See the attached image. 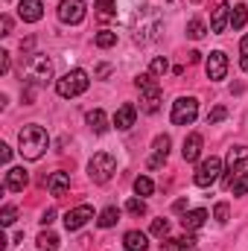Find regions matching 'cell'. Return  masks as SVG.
Wrapping results in <instances>:
<instances>
[{
    "instance_id": "31",
    "label": "cell",
    "mask_w": 248,
    "mask_h": 251,
    "mask_svg": "<svg viewBox=\"0 0 248 251\" xmlns=\"http://www.w3.org/2000/svg\"><path fill=\"white\" fill-rule=\"evenodd\" d=\"M231 190H234V196H246L248 193V173H240V176L234 178Z\"/></svg>"
},
{
    "instance_id": "27",
    "label": "cell",
    "mask_w": 248,
    "mask_h": 251,
    "mask_svg": "<svg viewBox=\"0 0 248 251\" xmlns=\"http://www.w3.org/2000/svg\"><path fill=\"white\" fill-rule=\"evenodd\" d=\"M152 190H155V184H152V178H146V176H140V178H134V193L143 199V196H152Z\"/></svg>"
},
{
    "instance_id": "24",
    "label": "cell",
    "mask_w": 248,
    "mask_h": 251,
    "mask_svg": "<svg viewBox=\"0 0 248 251\" xmlns=\"http://www.w3.org/2000/svg\"><path fill=\"white\" fill-rule=\"evenodd\" d=\"M114 15H117L114 0H97V18H99V21H111Z\"/></svg>"
},
{
    "instance_id": "21",
    "label": "cell",
    "mask_w": 248,
    "mask_h": 251,
    "mask_svg": "<svg viewBox=\"0 0 248 251\" xmlns=\"http://www.w3.org/2000/svg\"><path fill=\"white\" fill-rule=\"evenodd\" d=\"M243 161H248V146H234V149H228V158H225L228 170H237Z\"/></svg>"
},
{
    "instance_id": "10",
    "label": "cell",
    "mask_w": 248,
    "mask_h": 251,
    "mask_svg": "<svg viewBox=\"0 0 248 251\" xmlns=\"http://www.w3.org/2000/svg\"><path fill=\"white\" fill-rule=\"evenodd\" d=\"M170 134H158L155 140H152V155H149V161H146V167L149 170H158V167H164L167 164V155H170Z\"/></svg>"
},
{
    "instance_id": "20",
    "label": "cell",
    "mask_w": 248,
    "mask_h": 251,
    "mask_svg": "<svg viewBox=\"0 0 248 251\" xmlns=\"http://www.w3.org/2000/svg\"><path fill=\"white\" fill-rule=\"evenodd\" d=\"M88 126H91V131H97V134H102L105 128H108V117H105V111L102 108H94V111H88Z\"/></svg>"
},
{
    "instance_id": "41",
    "label": "cell",
    "mask_w": 248,
    "mask_h": 251,
    "mask_svg": "<svg viewBox=\"0 0 248 251\" xmlns=\"http://www.w3.org/2000/svg\"><path fill=\"white\" fill-rule=\"evenodd\" d=\"M173 210H175V213H184L187 210V199H178V201L173 204Z\"/></svg>"
},
{
    "instance_id": "32",
    "label": "cell",
    "mask_w": 248,
    "mask_h": 251,
    "mask_svg": "<svg viewBox=\"0 0 248 251\" xmlns=\"http://www.w3.org/2000/svg\"><path fill=\"white\" fill-rule=\"evenodd\" d=\"M155 237H167L170 234V219H152V228H149Z\"/></svg>"
},
{
    "instance_id": "11",
    "label": "cell",
    "mask_w": 248,
    "mask_h": 251,
    "mask_svg": "<svg viewBox=\"0 0 248 251\" xmlns=\"http://www.w3.org/2000/svg\"><path fill=\"white\" fill-rule=\"evenodd\" d=\"M88 219H94V207L91 204H79V207H73V210L64 213V228L67 231H79Z\"/></svg>"
},
{
    "instance_id": "3",
    "label": "cell",
    "mask_w": 248,
    "mask_h": 251,
    "mask_svg": "<svg viewBox=\"0 0 248 251\" xmlns=\"http://www.w3.org/2000/svg\"><path fill=\"white\" fill-rule=\"evenodd\" d=\"M88 85H91L88 73H85L82 67H76V70H67L62 79H56V94L64 97V100H73V97L85 94V91H88Z\"/></svg>"
},
{
    "instance_id": "4",
    "label": "cell",
    "mask_w": 248,
    "mask_h": 251,
    "mask_svg": "<svg viewBox=\"0 0 248 251\" xmlns=\"http://www.w3.org/2000/svg\"><path fill=\"white\" fill-rule=\"evenodd\" d=\"M114 173H117V161H114V155H108V152H97V155L88 161V176H91L94 184H108Z\"/></svg>"
},
{
    "instance_id": "2",
    "label": "cell",
    "mask_w": 248,
    "mask_h": 251,
    "mask_svg": "<svg viewBox=\"0 0 248 251\" xmlns=\"http://www.w3.org/2000/svg\"><path fill=\"white\" fill-rule=\"evenodd\" d=\"M134 85H137V91H140V111L155 114V111L161 108V85L155 82V76H152V73H140V76L134 79Z\"/></svg>"
},
{
    "instance_id": "23",
    "label": "cell",
    "mask_w": 248,
    "mask_h": 251,
    "mask_svg": "<svg viewBox=\"0 0 248 251\" xmlns=\"http://www.w3.org/2000/svg\"><path fill=\"white\" fill-rule=\"evenodd\" d=\"M248 24V6L246 3H237L234 9H231V26L234 29H243Z\"/></svg>"
},
{
    "instance_id": "35",
    "label": "cell",
    "mask_w": 248,
    "mask_h": 251,
    "mask_svg": "<svg viewBox=\"0 0 248 251\" xmlns=\"http://www.w3.org/2000/svg\"><path fill=\"white\" fill-rule=\"evenodd\" d=\"M228 216H231V210H228V204H225V201H219V204L213 207V219H216L219 225H225V222H228Z\"/></svg>"
},
{
    "instance_id": "8",
    "label": "cell",
    "mask_w": 248,
    "mask_h": 251,
    "mask_svg": "<svg viewBox=\"0 0 248 251\" xmlns=\"http://www.w3.org/2000/svg\"><path fill=\"white\" fill-rule=\"evenodd\" d=\"M29 79L32 82H50L53 79V62L44 53H32L29 56Z\"/></svg>"
},
{
    "instance_id": "17",
    "label": "cell",
    "mask_w": 248,
    "mask_h": 251,
    "mask_svg": "<svg viewBox=\"0 0 248 251\" xmlns=\"http://www.w3.org/2000/svg\"><path fill=\"white\" fill-rule=\"evenodd\" d=\"M44 184H47V190L59 199V196H64V193L70 190V176H67V173H53L50 178H44Z\"/></svg>"
},
{
    "instance_id": "26",
    "label": "cell",
    "mask_w": 248,
    "mask_h": 251,
    "mask_svg": "<svg viewBox=\"0 0 248 251\" xmlns=\"http://www.w3.org/2000/svg\"><path fill=\"white\" fill-rule=\"evenodd\" d=\"M38 249L41 251H56L59 249V237H56L53 231H44V234L38 237Z\"/></svg>"
},
{
    "instance_id": "29",
    "label": "cell",
    "mask_w": 248,
    "mask_h": 251,
    "mask_svg": "<svg viewBox=\"0 0 248 251\" xmlns=\"http://www.w3.org/2000/svg\"><path fill=\"white\" fill-rule=\"evenodd\" d=\"M125 210H128L131 216H143V213H146V201L134 196V199H128V201H125Z\"/></svg>"
},
{
    "instance_id": "33",
    "label": "cell",
    "mask_w": 248,
    "mask_h": 251,
    "mask_svg": "<svg viewBox=\"0 0 248 251\" xmlns=\"http://www.w3.org/2000/svg\"><path fill=\"white\" fill-rule=\"evenodd\" d=\"M225 117H228V108H225V105H216V108H213V111L207 114V126H216V123H222Z\"/></svg>"
},
{
    "instance_id": "36",
    "label": "cell",
    "mask_w": 248,
    "mask_h": 251,
    "mask_svg": "<svg viewBox=\"0 0 248 251\" xmlns=\"http://www.w3.org/2000/svg\"><path fill=\"white\" fill-rule=\"evenodd\" d=\"M15 216H18V210H15L12 204H6V207L0 210V222H3L6 228H12V225H15Z\"/></svg>"
},
{
    "instance_id": "5",
    "label": "cell",
    "mask_w": 248,
    "mask_h": 251,
    "mask_svg": "<svg viewBox=\"0 0 248 251\" xmlns=\"http://www.w3.org/2000/svg\"><path fill=\"white\" fill-rule=\"evenodd\" d=\"M219 173H222V158L210 155V158H204V161L196 167L193 181H196V187H210L213 181H219Z\"/></svg>"
},
{
    "instance_id": "7",
    "label": "cell",
    "mask_w": 248,
    "mask_h": 251,
    "mask_svg": "<svg viewBox=\"0 0 248 251\" xmlns=\"http://www.w3.org/2000/svg\"><path fill=\"white\" fill-rule=\"evenodd\" d=\"M85 12H88V6H85V0H62L59 3V21L62 24H82L85 21Z\"/></svg>"
},
{
    "instance_id": "30",
    "label": "cell",
    "mask_w": 248,
    "mask_h": 251,
    "mask_svg": "<svg viewBox=\"0 0 248 251\" xmlns=\"http://www.w3.org/2000/svg\"><path fill=\"white\" fill-rule=\"evenodd\" d=\"M167 70H170V62H167L164 56H158V59H152V64H149V73H152V76H164Z\"/></svg>"
},
{
    "instance_id": "34",
    "label": "cell",
    "mask_w": 248,
    "mask_h": 251,
    "mask_svg": "<svg viewBox=\"0 0 248 251\" xmlns=\"http://www.w3.org/2000/svg\"><path fill=\"white\" fill-rule=\"evenodd\" d=\"M161 251H187V249H184V243H181V237H178V240H175V237H164Z\"/></svg>"
},
{
    "instance_id": "38",
    "label": "cell",
    "mask_w": 248,
    "mask_h": 251,
    "mask_svg": "<svg viewBox=\"0 0 248 251\" xmlns=\"http://www.w3.org/2000/svg\"><path fill=\"white\" fill-rule=\"evenodd\" d=\"M0 29H3L0 35H9V32H12V18H9V15H3V18H0Z\"/></svg>"
},
{
    "instance_id": "43",
    "label": "cell",
    "mask_w": 248,
    "mask_h": 251,
    "mask_svg": "<svg viewBox=\"0 0 248 251\" xmlns=\"http://www.w3.org/2000/svg\"><path fill=\"white\" fill-rule=\"evenodd\" d=\"M187 59H190V64H196V62H201V53L193 50V53H187Z\"/></svg>"
},
{
    "instance_id": "15",
    "label": "cell",
    "mask_w": 248,
    "mask_h": 251,
    "mask_svg": "<svg viewBox=\"0 0 248 251\" xmlns=\"http://www.w3.org/2000/svg\"><path fill=\"white\" fill-rule=\"evenodd\" d=\"M134 120H137V108H134L131 102H125V105L117 108V114H114V120H111V123L117 126L120 131H125V128H131V126H134Z\"/></svg>"
},
{
    "instance_id": "18",
    "label": "cell",
    "mask_w": 248,
    "mask_h": 251,
    "mask_svg": "<svg viewBox=\"0 0 248 251\" xmlns=\"http://www.w3.org/2000/svg\"><path fill=\"white\" fill-rule=\"evenodd\" d=\"M204 219H207V210L204 207H196V210H187L184 213L181 225H184V231H198L204 225Z\"/></svg>"
},
{
    "instance_id": "1",
    "label": "cell",
    "mask_w": 248,
    "mask_h": 251,
    "mask_svg": "<svg viewBox=\"0 0 248 251\" xmlns=\"http://www.w3.org/2000/svg\"><path fill=\"white\" fill-rule=\"evenodd\" d=\"M47 146H50V134L44 131V126L29 123L21 128V134H18V152L26 161H38L47 152Z\"/></svg>"
},
{
    "instance_id": "40",
    "label": "cell",
    "mask_w": 248,
    "mask_h": 251,
    "mask_svg": "<svg viewBox=\"0 0 248 251\" xmlns=\"http://www.w3.org/2000/svg\"><path fill=\"white\" fill-rule=\"evenodd\" d=\"M6 70H9V53L3 50V53H0V73H6Z\"/></svg>"
},
{
    "instance_id": "9",
    "label": "cell",
    "mask_w": 248,
    "mask_h": 251,
    "mask_svg": "<svg viewBox=\"0 0 248 251\" xmlns=\"http://www.w3.org/2000/svg\"><path fill=\"white\" fill-rule=\"evenodd\" d=\"M204 73H207L210 82H222V79L228 76V56H225L222 50H213V53L207 56V62H204Z\"/></svg>"
},
{
    "instance_id": "22",
    "label": "cell",
    "mask_w": 248,
    "mask_h": 251,
    "mask_svg": "<svg viewBox=\"0 0 248 251\" xmlns=\"http://www.w3.org/2000/svg\"><path fill=\"white\" fill-rule=\"evenodd\" d=\"M117 222H120V210H117V207H105V210L97 216V225H99V228H114Z\"/></svg>"
},
{
    "instance_id": "13",
    "label": "cell",
    "mask_w": 248,
    "mask_h": 251,
    "mask_svg": "<svg viewBox=\"0 0 248 251\" xmlns=\"http://www.w3.org/2000/svg\"><path fill=\"white\" fill-rule=\"evenodd\" d=\"M41 15H44V3L41 0H21L18 3V18L24 24H35V21H41Z\"/></svg>"
},
{
    "instance_id": "12",
    "label": "cell",
    "mask_w": 248,
    "mask_h": 251,
    "mask_svg": "<svg viewBox=\"0 0 248 251\" xmlns=\"http://www.w3.org/2000/svg\"><path fill=\"white\" fill-rule=\"evenodd\" d=\"M26 184H29V173H26L24 167H9V170H6V181H3V187L9 190V193H21Z\"/></svg>"
},
{
    "instance_id": "16",
    "label": "cell",
    "mask_w": 248,
    "mask_h": 251,
    "mask_svg": "<svg viewBox=\"0 0 248 251\" xmlns=\"http://www.w3.org/2000/svg\"><path fill=\"white\" fill-rule=\"evenodd\" d=\"M181 155H184V161H198V155H201V134L198 131H193V134H187L184 137V149H181Z\"/></svg>"
},
{
    "instance_id": "14",
    "label": "cell",
    "mask_w": 248,
    "mask_h": 251,
    "mask_svg": "<svg viewBox=\"0 0 248 251\" xmlns=\"http://www.w3.org/2000/svg\"><path fill=\"white\" fill-rule=\"evenodd\" d=\"M231 24V6L222 0V3H216V9H213V18H210V29L219 35V32H225V26Z\"/></svg>"
},
{
    "instance_id": "19",
    "label": "cell",
    "mask_w": 248,
    "mask_h": 251,
    "mask_svg": "<svg viewBox=\"0 0 248 251\" xmlns=\"http://www.w3.org/2000/svg\"><path fill=\"white\" fill-rule=\"evenodd\" d=\"M123 243H125V251H146L149 249V240H146L143 231H128L123 237Z\"/></svg>"
},
{
    "instance_id": "42",
    "label": "cell",
    "mask_w": 248,
    "mask_h": 251,
    "mask_svg": "<svg viewBox=\"0 0 248 251\" xmlns=\"http://www.w3.org/2000/svg\"><path fill=\"white\" fill-rule=\"evenodd\" d=\"M53 219H56V210H47V213H44V216H41V222H44V225H50V222H53Z\"/></svg>"
},
{
    "instance_id": "28",
    "label": "cell",
    "mask_w": 248,
    "mask_h": 251,
    "mask_svg": "<svg viewBox=\"0 0 248 251\" xmlns=\"http://www.w3.org/2000/svg\"><path fill=\"white\" fill-rule=\"evenodd\" d=\"M187 35H190L193 41H198V38H204V24H201L198 18H193V21L187 24Z\"/></svg>"
},
{
    "instance_id": "6",
    "label": "cell",
    "mask_w": 248,
    "mask_h": 251,
    "mask_svg": "<svg viewBox=\"0 0 248 251\" xmlns=\"http://www.w3.org/2000/svg\"><path fill=\"white\" fill-rule=\"evenodd\" d=\"M196 114H198V100L196 97H178L175 102H173V123L175 126H190L196 120Z\"/></svg>"
},
{
    "instance_id": "37",
    "label": "cell",
    "mask_w": 248,
    "mask_h": 251,
    "mask_svg": "<svg viewBox=\"0 0 248 251\" xmlns=\"http://www.w3.org/2000/svg\"><path fill=\"white\" fill-rule=\"evenodd\" d=\"M240 56H243L240 59V67L248 70V35H243V41H240Z\"/></svg>"
},
{
    "instance_id": "25",
    "label": "cell",
    "mask_w": 248,
    "mask_h": 251,
    "mask_svg": "<svg viewBox=\"0 0 248 251\" xmlns=\"http://www.w3.org/2000/svg\"><path fill=\"white\" fill-rule=\"evenodd\" d=\"M94 41H97V47H99V50H108V47H114V44H117V32H111V29H99Z\"/></svg>"
},
{
    "instance_id": "39",
    "label": "cell",
    "mask_w": 248,
    "mask_h": 251,
    "mask_svg": "<svg viewBox=\"0 0 248 251\" xmlns=\"http://www.w3.org/2000/svg\"><path fill=\"white\" fill-rule=\"evenodd\" d=\"M9 158H12V149H9L6 143H0V161H3V164H9Z\"/></svg>"
}]
</instances>
